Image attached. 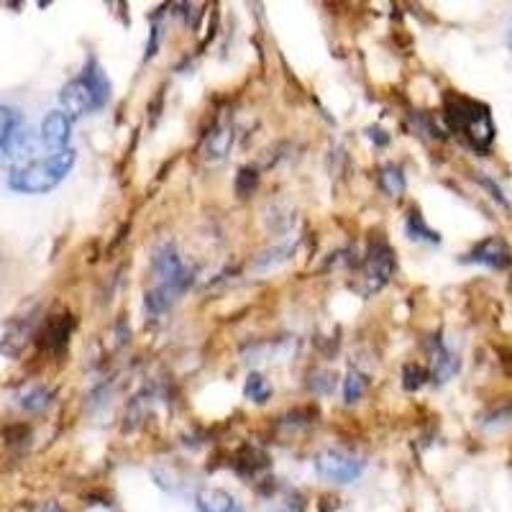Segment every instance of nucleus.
Wrapping results in <instances>:
<instances>
[{"mask_svg": "<svg viewBox=\"0 0 512 512\" xmlns=\"http://www.w3.org/2000/svg\"><path fill=\"white\" fill-rule=\"evenodd\" d=\"M36 149V136L31 134V128L29 126H21L13 131V136L8 139L6 149H3V154H6L8 159H24V157H31Z\"/></svg>", "mask_w": 512, "mask_h": 512, "instance_id": "10", "label": "nucleus"}, {"mask_svg": "<svg viewBox=\"0 0 512 512\" xmlns=\"http://www.w3.org/2000/svg\"><path fill=\"white\" fill-rule=\"evenodd\" d=\"M466 262L484 264L489 269H507L512 264V251L500 236H489L466 254Z\"/></svg>", "mask_w": 512, "mask_h": 512, "instance_id": "7", "label": "nucleus"}, {"mask_svg": "<svg viewBox=\"0 0 512 512\" xmlns=\"http://www.w3.org/2000/svg\"><path fill=\"white\" fill-rule=\"evenodd\" d=\"M75 149H64V152H54L44 159H31L26 164H18L8 177V187L24 195H44V192L54 190L64 177L70 175V169L75 167Z\"/></svg>", "mask_w": 512, "mask_h": 512, "instance_id": "2", "label": "nucleus"}, {"mask_svg": "<svg viewBox=\"0 0 512 512\" xmlns=\"http://www.w3.org/2000/svg\"><path fill=\"white\" fill-rule=\"evenodd\" d=\"M392 272H395V254L387 246V241H374L372 249H369L367 262H364V295H372V292L382 290L387 282H390Z\"/></svg>", "mask_w": 512, "mask_h": 512, "instance_id": "6", "label": "nucleus"}, {"mask_svg": "<svg viewBox=\"0 0 512 512\" xmlns=\"http://www.w3.org/2000/svg\"><path fill=\"white\" fill-rule=\"evenodd\" d=\"M70 315H59V318L49 320L47 333H44V344L52 346V349H62L67 344V336H70Z\"/></svg>", "mask_w": 512, "mask_h": 512, "instance_id": "11", "label": "nucleus"}, {"mask_svg": "<svg viewBox=\"0 0 512 512\" xmlns=\"http://www.w3.org/2000/svg\"><path fill=\"white\" fill-rule=\"evenodd\" d=\"M425 382V372L420 367H408L405 369V387L408 390H420Z\"/></svg>", "mask_w": 512, "mask_h": 512, "instance_id": "20", "label": "nucleus"}, {"mask_svg": "<svg viewBox=\"0 0 512 512\" xmlns=\"http://www.w3.org/2000/svg\"><path fill=\"white\" fill-rule=\"evenodd\" d=\"M244 395L254 402H267V397L272 395V390H269L267 379L259 377V374H249V379H246Z\"/></svg>", "mask_w": 512, "mask_h": 512, "instance_id": "17", "label": "nucleus"}, {"mask_svg": "<svg viewBox=\"0 0 512 512\" xmlns=\"http://www.w3.org/2000/svg\"><path fill=\"white\" fill-rule=\"evenodd\" d=\"M231 141H233V134L228 131V128H218V131H213V134H210V139H208V157L221 159L223 154L228 152Z\"/></svg>", "mask_w": 512, "mask_h": 512, "instance_id": "16", "label": "nucleus"}, {"mask_svg": "<svg viewBox=\"0 0 512 512\" xmlns=\"http://www.w3.org/2000/svg\"><path fill=\"white\" fill-rule=\"evenodd\" d=\"M379 185H382V190L387 192V195H402V190H405V177H402V172L397 167H384L382 175H379Z\"/></svg>", "mask_w": 512, "mask_h": 512, "instance_id": "15", "label": "nucleus"}, {"mask_svg": "<svg viewBox=\"0 0 512 512\" xmlns=\"http://www.w3.org/2000/svg\"><path fill=\"white\" fill-rule=\"evenodd\" d=\"M507 41H510V47H512V26H510V34H507Z\"/></svg>", "mask_w": 512, "mask_h": 512, "instance_id": "21", "label": "nucleus"}, {"mask_svg": "<svg viewBox=\"0 0 512 512\" xmlns=\"http://www.w3.org/2000/svg\"><path fill=\"white\" fill-rule=\"evenodd\" d=\"M152 269L157 285L146 295V308L159 313V310L169 308L187 290V285H190V272H187L185 262L177 256V251L172 246H164V249L157 251Z\"/></svg>", "mask_w": 512, "mask_h": 512, "instance_id": "4", "label": "nucleus"}, {"mask_svg": "<svg viewBox=\"0 0 512 512\" xmlns=\"http://www.w3.org/2000/svg\"><path fill=\"white\" fill-rule=\"evenodd\" d=\"M364 387H367V379L361 377L359 372H349V377H346V387H344L346 402L359 400V397L364 395Z\"/></svg>", "mask_w": 512, "mask_h": 512, "instance_id": "18", "label": "nucleus"}, {"mask_svg": "<svg viewBox=\"0 0 512 512\" xmlns=\"http://www.w3.org/2000/svg\"><path fill=\"white\" fill-rule=\"evenodd\" d=\"M70 131H72V123L70 116L64 111H52L44 123H41V141L54 149V152H64V149H70Z\"/></svg>", "mask_w": 512, "mask_h": 512, "instance_id": "8", "label": "nucleus"}, {"mask_svg": "<svg viewBox=\"0 0 512 512\" xmlns=\"http://www.w3.org/2000/svg\"><path fill=\"white\" fill-rule=\"evenodd\" d=\"M456 369H459V361L454 359V356L448 354L443 346H438V354H436V361H433V374L438 377V382H448V379L454 377Z\"/></svg>", "mask_w": 512, "mask_h": 512, "instance_id": "13", "label": "nucleus"}, {"mask_svg": "<svg viewBox=\"0 0 512 512\" xmlns=\"http://www.w3.org/2000/svg\"><path fill=\"white\" fill-rule=\"evenodd\" d=\"M47 402H49V392L41 390V387H34V390H29L26 395H21V408L26 410L47 408Z\"/></svg>", "mask_w": 512, "mask_h": 512, "instance_id": "19", "label": "nucleus"}, {"mask_svg": "<svg viewBox=\"0 0 512 512\" xmlns=\"http://www.w3.org/2000/svg\"><path fill=\"white\" fill-rule=\"evenodd\" d=\"M195 507H198V512H233L236 510V500L223 489L205 487L195 497Z\"/></svg>", "mask_w": 512, "mask_h": 512, "instance_id": "9", "label": "nucleus"}, {"mask_svg": "<svg viewBox=\"0 0 512 512\" xmlns=\"http://www.w3.org/2000/svg\"><path fill=\"white\" fill-rule=\"evenodd\" d=\"M108 100H111V82L95 59H90L82 75L67 82L59 93V103L70 118L98 111Z\"/></svg>", "mask_w": 512, "mask_h": 512, "instance_id": "3", "label": "nucleus"}, {"mask_svg": "<svg viewBox=\"0 0 512 512\" xmlns=\"http://www.w3.org/2000/svg\"><path fill=\"white\" fill-rule=\"evenodd\" d=\"M315 472L331 484H354L364 474V461L344 451H323L315 459Z\"/></svg>", "mask_w": 512, "mask_h": 512, "instance_id": "5", "label": "nucleus"}, {"mask_svg": "<svg viewBox=\"0 0 512 512\" xmlns=\"http://www.w3.org/2000/svg\"><path fill=\"white\" fill-rule=\"evenodd\" d=\"M443 116L451 131L469 141L477 152H489V146L495 144V121L487 105L479 100L451 93L443 105Z\"/></svg>", "mask_w": 512, "mask_h": 512, "instance_id": "1", "label": "nucleus"}, {"mask_svg": "<svg viewBox=\"0 0 512 512\" xmlns=\"http://www.w3.org/2000/svg\"><path fill=\"white\" fill-rule=\"evenodd\" d=\"M405 228H408L410 239H415V241H428V244H438V241H441V236H438L436 231H431V228L425 226V221L418 216V213H413V216L408 218Z\"/></svg>", "mask_w": 512, "mask_h": 512, "instance_id": "14", "label": "nucleus"}, {"mask_svg": "<svg viewBox=\"0 0 512 512\" xmlns=\"http://www.w3.org/2000/svg\"><path fill=\"white\" fill-rule=\"evenodd\" d=\"M21 126V116H18V111H13V108H8V105H0V152L6 149L8 139L13 136V131Z\"/></svg>", "mask_w": 512, "mask_h": 512, "instance_id": "12", "label": "nucleus"}]
</instances>
